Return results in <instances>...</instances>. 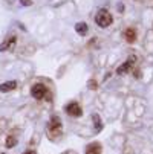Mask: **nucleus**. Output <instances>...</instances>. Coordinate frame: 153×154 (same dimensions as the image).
Instances as JSON below:
<instances>
[{
  "instance_id": "obj_14",
  "label": "nucleus",
  "mask_w": 153,
  "mask_h": 154,
  "mask_svg": "<svg viewBox=\"0 0 153 154\" xmlns=\"http://www.w3.org/2000/svg\"><path fill=\"white\" fill-rule=\"evenodd\" d=\"M25 154H37V152H35V151H26Z\"/></svg>"
},
{
  "instance_id": "obj_8",
  "label": "nucleus",
  "mask_w": 153,
  "mask_h": 154,
  "mask_svg": "<svg viewBox=\"0 0 153 154\" xmlns=\"http://www.w3.org/2000/svg\"><path fill=\"white\" fill-rule=\"evenodd\" d=\"M75 31L80 34V35H86L87 31H89V28H87V23H84V21H80V23L75 25Z\"/></svg>"
},
{
  "instance_id": "obj_1",
  "label": "nucleus",
  "mask_w": 153,
  "mask_h": 154,
  "mask_svg": "<svg viewBox=\"0 0 153 154\" xmlns=\"http://www.w3.org/2000/svg\"><path fill=\"white\" fill-rule=\"evenodd\" d=\"M112 14L109 12L106 8H101L98 9V12L95 14V23L100 26V28H107V26H110L112 23Z\"/></svg>"
},
{
  "instance_id": "obj_5",
  "label": "nucleus",
  "mask_w": 153,
  "mask_h": 154,
  "mask_svg": "<svg viewBox=\"0 0 153 154\" xmlns=\"http://www.w3.org/2000/svg\"><path fill=\"white\" fill-rule=\"evenodd\" d=\"M49 131L52 134H58L60 131H61V121L58 116H54L49 122Z\"/></svg>"
},
{
  "instance_id": "obj_12",
  "label": "nucleus",
  "mask_w": 153,
  "mask_h": 154,
  "mask_svg": "<svg viewBox=\"0 0 153 154\" xmlns=\"http://www.w3.org/2000/svg\"><path fill=\"white\" fill-rule=\"evenodd\" d=\"M15 143H17V139H15L14 136H8V139H6V146L11 148V146H14Z\"/></svg>"
},
{
  "instance_id": "obj_3",
  "label": "nucleus",
  "mask_w": 153,
  "mask_h": 154,
  "mask_svg": "<svg viewBox=\"0 0 153 154\" xmlns=\"http://www.w3.org/2000/svg\"><path fill=\"white\" fill-rule=\"evenodd\" d=\"M64 112H66L69 116H72V118H80L83 115V110H81L78 102H69L66 107H64Z\"/></svg>"
},
{
  "instance_id": "obj_4",
  "label": "nucleus",
  "mask_w": 153,
  "mask_h": 154,
  "mask_svg": "<svg viewBox=\"0 0 153 154\" xmlns=\"http://www.w3.org/2000/svg\"><path fill=\"white\" fill-rule=\"evenodd\" d=\"M15 41H17V37L15 35H11V37H8L2 45H0V52H6V51H11L12 48H14V45H15Z\"/></svg>"
},
{
  "instance_id": "obj_2",
  "label": "nucleus",
  "mask_w": 153,
  "mask_h": 154,
  "mask_svg": "<svg viewBox=\"0 0 153 154\" xmlns=\"http://www.w3.org/2000/svg\"><path fill=\"white\" fill-rule=\"evenodd\" d=\"M46 93H48V89L43 84H34L31 87V96L34 99H43L46 96Z\"/></svg>"
},
{
  "instance_id": "obj_6",
  "label": "nucleus",
  "mask_w": 153,
  "mask_h": 154,
  "mask_svg": "<svg viewBox=\"0 0 153 154\" xmlns=\"http://www.w3.org/2000/svg\"><path fill=\"white\" fill-rule=\"evenodd\" d=\"M84 154H101V145L98 142H92L86 146Z\"/></svg>"
},
{
  "instance_id": "obj_13",
  "label": "nucleus",
  "mask_w": 153,
  "mask_h": 154,
  "mask_svg": "<svg viewBox=\"0 0 153 154\" xmlns=\"http://www.w3.org/2000/svg\"><path fill=\"white\" fill-rule=\"evenodd\" d=\"M20 2H21V5H26V6H31L32 5L31 0H20Z\"/></svg>"
},
{
  "instance_id": "obj_11",
  "label": "nucleus",
  "mask_w": 153,
  "mask_h": 154,
  "mask_svg": "<svg viewBox=\"0 0 153 154\" xmlns=\"http://www.w3.org/2000/svg\"><path fill=\"white\" fill-rule=\"evenodd\" d=\"M92 119H94V122H95V124H94V127H95V130H97V131H101V130H103V124H101V118H100L98 115H94V116H92Z\"/></svg>"
},
{
  "instance_id": "obj_7",
  "label": "nucleus",
  "mask_w": 153,
  "mask_h": 154,
  "mask_svg": "<svg viewBox=\"0 0 153 154\" xmlns=\"http://www.w3.org/2000/svg\"><path fill=\"white\" fill-rule=\"evenodd\" d=\"M15 87H17V82H15V81H8V82L0 84V92H2V93H6V92L14 90Z\"/></svg>"
},
{
  "instance_id": "obj_9",
  "label": "nucleus",
  "mask_w": 153,
  "mask_h": 154,
  "mask_svg": "<svg viewBox=\"0 0 153 154\" xmlns=\"http://www.w3.org/2000/svg\"><path fill=\"white\" fill-rule=\"evenodd\" d=\"M130 67H132V60H129L126 64H123V66H120V67H118V70H116V73L118 75H123V73H126Z\"/></svg>"
},
{
  "instance_id": "obj_10",
  "label": "nucleus",
  "mask_w": 153,
  "mask_h": 154,
  "mask_svg": "<svg viewBox=\"0 0 153 154\" xmlns=\"http://www.w3.org/2000/svg\"><path fill=\"white\" fill-rule=\"evenodd\" d=\"M126 38H127L129 43H133L135 38H136V32H135V29H127V31H126Z\"/></svg>"
}]
</instances>
